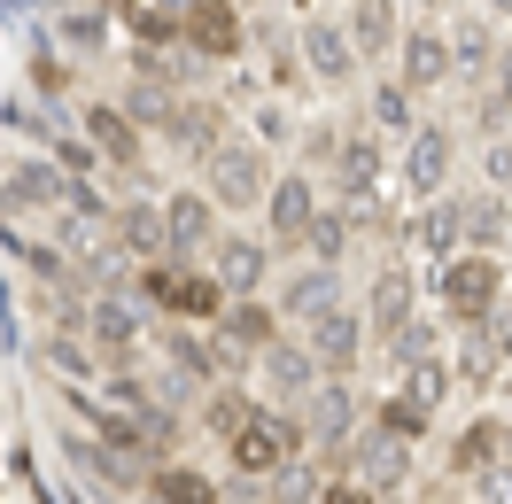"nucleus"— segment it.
I'll list each match as a JSON object with an SVG mask.
<instances>
[{
  "label": "nucleus",
  "mask_w": 512,
  "mask_h": 504,
  "mask_svg": "<svg viewBox=\"0 0 512 504\" xmlns=\"http://www.w3.org/2000/svg\"><path fill=\"white\" fill-rule=\"evenodd\" d=\"M443 326H481V318L505 303V264L481 249H450L443 264H427V287H419Z\"/></svg>",
  "instance_id": "obj_1"
},
{
  "label": "nucleus",
  "mask_w": 512,
  "mask_h": 504,
  "mask_svg": "<svg viewBox=\"0 0 512 504\" xmlns=\"http://www.w3.org/2000/svg\"><path fill=\"white\" fill-rule=\"evenodd\" d=\"M264 187H272V156L256 148L249 132H225L218 148L202 156V194L218 202V218H256Z\"/></svg>",
  "instance_id": "obj_2"
},
{
  "label": "nucleus",
  "mask_w": 512,
  "mask_h": 504,
  "mask_svg": "<svg viewBox=\"0 0 512 504\" xmlns=\"http://www.w3.org/2000/svg\"><path fill=\"white\" fill-rule=\"evenodd\" d=\"M225 458H233V473H241V481H272L280 466H295V458H303V419L256 396V411L241 419V435L225 442Z\"/></svg>",
  "instance_id": "obj_3"
},
{
  "label": "nucleus",
  "mask_w": 512,
  "mask_h": 504,
  "mask_svg": "<svg viewBox=\"0 0 512 504\" xmlns=\"http://www.w3.org/2000/svg\"><path fill=\"white\" fill-rule=\"evenodd\" d=\"M78 334L94 349L101 365H132L140 349H148V303L140 295H117V287H101L78 303Z\"/></svg>",
  "instance_id": "obj_4"
},
{
  "label": "nucleus",
  "mask_w": 512,
  "mask_h": 504,
  "mask_svg": "<svg viewBox=\"0 0 512 504\" xmlns=\"http://www.w3.org/2000/svg\"><path fill=\"white\" fill-rule=\"evenodd\" d=\"M295 419H303V450H319L326 466L350 450V435L365 427V396H357V380L342 373H319V388L295 404Z\"/></svg>",
  "instance_id": "obj_5"
},
{
  "label": "nucleus",
  "mask_w": 512,
  "mask_h": 504,
  "mask_svg": "<svg viewBox=\"0 0 512 504\" xmlns=\"http://www.w3.org/2000/svg\"><path fill=\"white\" fill-rule=\"evenodd\" d=\"M334 466L357 473L373 497H396V489H412V481H419V442H404V435H388V427H373V419H365Z\"/></svg>",
  "instance_id": "obj_6"
},
{
  "label": "nucleus",
  "mask_w": 512,
  "mask_h": 504,
  "mask_svg": "<svg viewBox=\"0 0 512 504\" xmlns=\"http://www.w3.org/2000/svg\"><path fill=\"white\" fill-rule=\"evenodd\" d=\"M295 55H303V78L319 86V94H350L357 78H365V63H357L350 32H342V16H295Z\"/></svg>",
  "instance_id": "obj_7"
},
{
  "label": "nucleus",
  "mask_w": 512,
  "mask_h": 504,
  "mask_svg": "<svg viewBox=\"0 0 512 504\" xmlns=\"http://www.w3.org/2000/svg\"><path fill=\"white\" fill-rule=\"evenodd\" d=\"M365 342H373V326H365V311L357 303H326V311H311L303 318V349L319 357V373H342V380H357V365H365Z\"/></svg>",
  "instance_id": "obj_8"
},
{
  "label": "nucleus",
  "mask_w": 512,
  "mask_h": 504,
  "mask_svg": "<svg viewBox=\"0 0 512 504\" xmlns=\"http://www.w3.org/2000/svg\"><path fill=\"white\" fill-rule=\"evenodd\" d=\"M319 202H326V187H319V171H272V187H264V241H272V256H295V241H303V225L319 218Z\"/></svg>",
  "instance_id": "obj_9"
},
{
  "label": "nucleus",
  "mask_w": 512,
  "mask_h": 504,
  "mask_svg": "<svg viewBox=\"0 0 512 504\" xmlns=\"http://www.w3.org/2000/svg\"><path fill=\"white\" fill-rule=\"evenodd\" d=\"M179 47L194 63H241L249 55V16L233 0H187L179 8Z\"/></svg>",
  "instance_id": "obj_10"
},
{
  "label": "nucleus",
  "mask_w": 512,
  "mask_h": 504,
  "mask_svg": "<svg viewBox=\"0 0 512 504\" xmlns=\"http://www.w3.org/2000/svg\"><path fill=\"white\" fill-rule=\"evenodd\" d=\"M450 171H458V132L443 125V117H419L412 132H404V156H396V187L412 194H443Z\"/></svg>",
  "instance_id": "obj_11"
},
{
  "label": "nucleus",
  "mask_w": 512,
  "mask_h": 504,
  "mask_svg": "<svg viewBox=\"0 0 512 504\" xmlns=\"http://www.w3.org/2000/svg\"><path fill=\"white\" fill-rule=\"evenodd\" d=\"M388 63H396V78H404L419 101L443 94V86H450V39H443V16H404V32H396V47H388Z\"/></svg>",
  "instance_id": "obj_12"
},
{
  "label": "nucleus",
  "mask_w": 512,
  "mask_h": 504,
  "mask_svg": "<svg viewBox=\"0 0 512 504\" xmlns=\"http://www.w3.org/2000/svg\"><path fill=\"white\" fill-rule=\"evenodd\" d=\"M388 241H396V256H419V264H443L450 249H458V194H419L412 210H396V225H388Z\"/></svg>",
  "instance_id": "obj_13"
},
{
  "label": "nucleus",
  "mask_w": 512,
  "mask_h": 504,
  "mask_svg": "<svg viewBox=\"0 0 512 504\" xmlns=\"http://www.w3.org/2000/svg\"><path fill=\"white\" fill-rule=\"evenodd\" d=\"M70 202V171L55 156H8L0 163V218H39Z\"/></svg>",
  "instance_id": "obj_14"
},
{
  "label": "nucleus",
  "mask_w": 512,
  "mask_h": 504,
  "mask_svg": "<svg viewBox=\"0 0 512 504\" xmlns=\"http://www.w3.org/2000/svg\"><path fill=\"white\" fill-rule=\"evenodd\" d=\"M249 380H264V404L295 411L311 388H319V357L303 349V334H272V342L249 357Z\"/></svg>",
  "instance_id": "obj_15"
},
{
  "label": "nucleus",
  "mask_w": 512,
  "mask_h": 504,
  "mask_svg": "<svg viewBox=\"0 0 512 504\" xmlns=\"http://www.w3.org/2000/svg\"><path fill=\"white\" fill-rule=\"evenodd\" d=\"M202 272L218 280V295H264V287H272V241H256V233H218V241L202 249Z\"/></svg>",
  "instance_id": "obj_16"
},
{
  "label": "nucleus",
  "mask_w": 512,
  "mask_h": 504,
  "mask_svg": "<svg viewBox=\"0 0 512 504\" xmlns=\"http://www.w3.org/2000/svg\"><path fill=\"white\" fill-rule=\"evenodd\" d=\"M156 132L171 140V148H179V156H194V163H202V156H210V148L225 140V132H233V109H225V101H210V94H194V86H187V94L171 101V117H163Z\"/></svg>",
  "instance_id": "obj_17"
},
{
  "label": "nucleus",
  "mask_w": 512,
  "mask_h": 504,
  "mask_svg": "<svg viewBox=\"0 0 512 504\" xmlns=\"http://www.w3.org/2000/svg\"><path fill=\"white\" fill-rule=\"evenodd\" d=\"M47 39L63 47L70 63H101V55L117 47V16H109L101 0H55V24H47Z\"/></svg>",
  "instance_id": "obj_18"
},
{
  "label": "nucleus",
  "mask_w": 512,
  "mask_h": 504,
  "mask_svg": "<svg viewBox=\"0 0 512 504\" xmlns=\"http://www.w3.org/2000/svg\"><path fill=\"white\" fill-rule=\"evenodd\" d=\"M78 132H86V148H94L101 163H117V171H140V156H148V132L125 117V101H86V109H78Z\"/></svg>",
  "instance_id": "obj_19"
},
{
  "label": "nucleus",
  "mask_w": 512,
  "mask_h": 504,
  "mask_svg": "<svg viewBox=\"0 0 512 504\" xmlns=\"http://www.w3.org/2000/svg\"><path fill=\"white\" fill-rule=\"evenodd\" d=\"M156 210H163V241H171V256H202V249H210V241L225 233L218 202H210L202 187H171Z\"/></svg>",
  "instance_id": "obj_20"
},
{
  "label": "nucleus",
  "mask_w": 512,
  "mask_h": 504,
  "mask_svg": "<svg viewBox=\"0 0 512 504\" xmlns=\"http://www.w3.org/2000/svg\"><path fill=\"white\" fill-rule=\"evenodd\" d=\"M412 311H419V272H412V256H381V272L365 280V326H373V334H396Z\"/></svg>",
  "instance_id": "obj_21"
},
{
  "label": "nucleus",
  "mask_w": 512,
  "mask_h": 504,
  "mask_svg": "<svg viewBox=\"0 0 512 504\" xmlns=\"http://www.w3.org/2000/svg\"><path fill=\"white\" fill-rule=\"evenodd\" d=\"M443 39H450V78H489L497 47H505L489 8H474V16H466V8H450V16H443Z\"/></svg>",
  "instance_id": "obj_22"
},
{
  "label": "nucleus",
  "mask_w": 512,
  "mask_h": 504,
  "mask_svg": "<svg viewBox=\"0 0 512 504\" xmlns=\"http://www.w3.org/2000/svg\"><path fill=\"white\" fill-rule=\"evenodd\" d=\"M458 249H481V256H497L512 249V194H458Z\"/></svg>",
  "instance_id": "obj_23"
},
{
  "label": "nucleus",
  "mask_w": 512,
  "mask_h": 504,
  "mask_svg": "<svg viewBox=\"0 0 512 504\" xmlns=\"http://www.w3.org/2000/svg\"><path fill=\"white\" fill-rule=\"evenodd\" d=\"M109 241H117L125 264H156V256H171V241H163V210L148 202V194H132V202L109 210Z\"/></svg>",
  "instance_id": "obj_24"
},
{
  "label": "nucleus",
  "mask_w": 512,
  "mask_h": 504,
  "mask_svg": "<svg viewBox=\"0 0 512 504\" xmlns=\"http://www.w3.org/2000/svg\"><path fill=\"white\" fill-rule=\"evenodd\" d=\"M342 32H350L357 63H388V47L404 32V0H350L342 8Z\"/></svg>",
  "instance_id": "obj_25"
},
{
  "label": "nucleus",
  "mask_w": 512,
  "mask_h": 504,
  "mask_svg": "<svg viewBox=\"0 0 512 504\" xmlns=\"http://www.w3.org/2000/svg\"><path fill=\"white\" fill-rule=\"evenodd\" d=\"M443 365H450V388H474V396H489L497 373H505V357H497V342H489V326H458V342H443Z\"/></svg>",
  "instance_id": "obj_26"
},
{
  "label": "nucleus",
  "mask_w": 512,
  "mask_h": 504,
  "mask_svg": "<svg viewBox=\"0 0 512 504\" xmlns=\"http://www.w3.org/2000/svg\"><path fill=\"white\" fill-rule=\"evenodd\" d=\"M249 47L264 55V70H256V86H264V94H280V101L311 94V78H303V55H295V32L264 24V32H249Z\"/></svg>",
  "instance_id": "obj_27"
},
{
  "label": "nucleus",
  "mask_w": 512,
  "mask_h": 504,
  "mask_svg": "<svg viewBox=\"0 0 512 504\" xmlns=\"http://www.w3.org/2000/svg\"><path fill=\"white\" fill-rule=\"evenodd\" d=\"M334 295H342V264H311V256H303V264H295L288 280H280V295H272V311L303 326V318H311V311H326Z\"/></svg>",
  "instance_id": "obj_28"
},
{
  "label": "nucleus",
  "mask_w": 512,
  "mask_h": 504,
  "mask_svg": "<svg viewBox=\"0 0 512 504\" xmlns=\"http://www.w3.org/2000/svg\"><path fill=\"white\" fill-rule=\"evenodd\" d=\"M249 411H256V388H249V380H210V388L194 396V427H202L210 442H233Z\"/></svg>",
  "instance_id": "obj_29"
},
{
  "label": "nucleus",
  "mask_w": 512,
  "mask_h": 504,
  "mask_svg": "<svg viewBox=\"0 0 512 504\" xmlns=\"http://www.w3.org/2000/svg\"><path fill=\"white\" fill-rule=\"evenodd\" d=\"M39 365H47V380H55V388H86V380L101 373V357L86 349V334H78V326H47V334H39Z\"/></svg>",
  "instance_id": "obj_30"
},
{
  "label": "nucleus",
  "mask_w": 512,
  "mask_h": 504,
  "mask_svg": "<svg viewBox=\"0 0 512 504\" xmlns=\"http://www.w3.org/2000/svg\"><path fill=\"white\" fill-rule=\"evenodd\" d=\"M210 326H218V334H225L233 349H249V357H256V349H264L272 334H280V311H272L264 295H225Z\"/></svg>",
  "instance_id": "obj_31"
},
{
  "label": "nucleus",
  "mask_w": 512,
  "mask_h": 504,
  "mask_svg": "<svg viewBox=\"0 0 512 504\" xmlns=\"http://www.w3.org/2000/svg\"><path fill=\"white\" fill-rule=\"evenodd\" d=\"M365 125L381 132V140H404V132L419 125V94L404 78H373V86H365Z\"/></svg>",
  "instance_id": "obj_32"
},
{
  "label": "nucleus",
  "mask_w": 512,
  "mask_h": 504,
  "mask_svg": "<svg viewBox=\"0 0 512 504\" xmlns=\"http://www.w3.org/2000/svg\"><path fill=\"white\" fill-rule=\"evenodd\" d=\"M497 411H481V419H466L458 435H450V450H443V466H450V481H466V473H481V466H497Z\"/></svg>",
  "instance_id": "obj_33"
},
{
  "label": "nucleus",
  "mask_w": 512,
  "mask_h": 504,
  "mask_svg": "<svg viewBox=\"0 0 512 504\" xmlns=\"http://www.w3.org/2000/svg\"><path fill=\"white\" fill-rule=\"evenodd\" d=\"M381 349H388V365H427V357H443V318L412 311L396 334H381Z\"/></svg>",
  "instance_id": "obj_34"
},
{
  "label": "nucleus",
  "mask_w": 512,
  "mask_h": 504,
  "mask_svg": "<svg viewBox=\"0 0 512 504\" xmlns=\"http://www.w3.org/2000/svg\"><path fill=\"white\" fill-rule=\"evenodd\" d=\"M350 218H342V210H334V202H319V218L303 225V241H295V256H311V264H342V256H350Z\"/></svg>",
  "instance_id": "obj_35"
},
{
  "label": "nucleus",
  "mask_w": 512,
  "mask_h": 504,
  "mask_svg": "<svg viewBox=\"0 0 512 504\" xmlns=\"http://www.w3.org/2000/svg\"><path fill=\"white\" fill-rule=\"evenodd\" d=\"M140 481H156L163 497H179V504H225V489L202 466H187V458H163V466H148Z\"/></svg>",
  "instance_id": "obj_36"
},
{
  "label": "nucleus",
  "mask_w": 512,
  "mask_h": 504,
  "mask_svg": "<svg viewBox=\"0 0 512 504\" xmlns=\"http://www.w3.org/2000/svg\"><path fill=\"white\" fill-rule=\"evenodd\" d=\"M295 132H303V125H295V109H288L280 94H256V101H249V140L264 148V156L295 148Z\"/></svg>",
  "instance_id": "obj_37"
},
{
  "label": "nucleus",
  "mask_w": 512,
  "mask_h": 504,
  "mask_svg": "<svg viewBox=\"0 0 512 504\" xmlns=\"http://www.w3.org/2000/svg\"><path fill=\"white\" fill-rule=\"evenodd\" d=\"M70 70H78V63H63V47H55V39H39V47H32V86H39L47 101H63Z\"/></svg>",
  "instance_id": "obj_38"
},
{
  "label": "nucleus",
  "mask_w": 512,
  "mask_h": 504,
  "mask_svg": "<svg viewBox=\"0 0 512 504\" xmlns=\"http://www.w3.org/2000/svg\"><path fill=\"white\" fill-rule=\"evenodd\" d=\"M474 163H481V187L489 194H512V132H489Z\"/></svg>",
  "instance_id": "obj_39"
},
{
  "label": "nucleus",
  "mask_w": 512,
  "mask_h": 504,
  "mask_svg": "<svg viewBox=\"0 0 512 504\" xmlns=\"http://www.w3.org/2000/svg\"><path fill=\"white\" fill-rule=\"evenodd\" d=\"M458 489H466V504H512V466H505V458H497V466L466 473Z\"/></svg>",
  "instance_id": "obj_40"
},
{
  "label": "nucleus",
  "mask_w": 512,
  "mask_h": 504,
  "mask_svg": "<svg viewBox=\"0 0 512 504\" xmlns=\"http://www.w3.org/2000/svg\"><path fill=\"white\" fill-rule=\"evenodd\" d=\"M47 156L63 163L70 179H86V171H94V163H101V156H94V148H86V132H78V125H70V132H63V125H55V140H47Z\"/></svg>",
  "instance_id": "obj_41"
},
{
  "label": "nucleus",
  "mask_w": 512,
  "mask_h": 504,
  "mask_svg": "<svg viewBox=\"0 0 512 504\" xmlns=\"http://www.w3.org/2000/svg\"><path fill=\"white\" fill-rule=\"evenodd\" d=\"M311 504H381V497H373L357 473H334V481H319V497H311Z\"/></svg>",
  "instance_id": "obj_42"
},
{
  "label": "nucleus",
  "mask_w": 512,
  "mask_h": 504,
  "mask_svg": "<svg viewBox=\"0 0 512 504\" xmlns=\"http://www.w3.org/2000/svg\"><path fill=\"white\" fill-rule=\"evenodd\" d=\"M489 101L512 117V47H497V63H489Z\"/></svg>",
  "instance_id": "obj_43"
},
{
  "label": "nucleus",
  "mask_w": 512,
  "mask_h": 504,
  "mask_svg": "<svg viewBox=\"0 0 512 504\" xmlns=\"http://www.w3.org/2000/svg\"><path fill=\"white\" fill-rule=\"evenodd\" d=\"M481 326H489V342H497V357H505V373H512V295H505L489 318H481Z\"/></svg>",
  "instance_id": "obj_44"
},
{
  "label": "nucleus",
  "mask_w": 512,
  "mask_h": 504,
  "mask_svg": "<svg viewBox=\"0 0 512 504\" xmlns=\"http://www.w3.org/2000/svg\"><path fill=\"white\" fill-rule=\"evenodd\" d=\"M404 8H419V16H450V8H466V0H404Z\"/></svg>",
  "instance_id": "obj_45"
},
{
  "label": "nucleus",
  "mask_w": 512,
  "mask_h": 504,
  "mask_svg": "<svg viewBox=\"0 0 512 504\" xmlns=\"http://www.w3.org/2000/svg\"><path fill=\"white\" fill-rule=\"evenodd\" d=\"M132 504H179V497H163L156 481H140V489H132Z\"/></svg>",
  "instance_id": "obj_46"
},
{
  "label": "nucleus",
  "mask_w": 512,
  "mask_h": 504,
  "mask_svg": "<svg viewBox=\"0 0 512 504\" xmlns=\"http://www.w3.org/2000/svg\"><path fill=\"white\" fill-rule=\"evenodd\" d=\"M419 504H466V489H443V481H435V489H427Z\"/></svg>",
  "instance_id": "obj_47"
},
{
  "label": "nucleus",
  "mask_w": 512,
  "mask_h": 504,
  "mask_svg": "<svg viewBox=\"0 0 512 504\" xmlns=\"http://www.w3.org/2000/svg\"><path fill=\"white\" fill-rule=\"evenodd\" d=\"M272 8H288V16H311V8H319V0H272Z\"/></svg>",
  "instance_id": "obj_48"
},
{
  "label": "nucleus",
  "mask_w": 512,
  "mask_h": 504,
  "mask_svg": "<svg viewBox=\"0 0 512 504\" xmlns=\"http://www.w3.org/2000/svg\"><path fill=\"white\" fill-rule=\"evenodd\" d=\"M481 8H489V16H497V24H512V0H481Z\"/></svg>",
  "instance_id": "obj_49"
},
{
  "label": "nucleus",
  "mask_w": 512,
  "mask_h": 504,
  "mask_svg": "<svg viewBox=\"0 0 512 504\" xmlns=\"http://www.w3.org/2000/svg\"><path fill=\"white\" fill-rule=\"evenodd\" d=\"M497 264H505V295H512V256H497Z\"/></svg>",
  "instance_id": "obj_50"
},
{
  "label": "nucleus",
  "mask_w": 512,
  "mask_h": 504,
  "mask_svg": "<svg viewBox=\"0 0 512 504\" xmlns=\"http://www.w3.org/2000/svg\"><path fill=\"white\" fill-rule=\"evenodd\" d=\"M233 8H249V0H233Z\"/></svg>",
  "instance_id": "obj_51"
}]
</instances>
